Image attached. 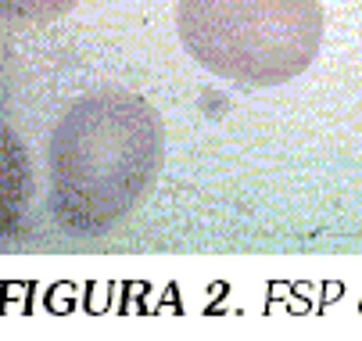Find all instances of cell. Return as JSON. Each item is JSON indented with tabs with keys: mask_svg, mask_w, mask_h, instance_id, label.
<instances>
[{
	"mask_svg": "<svg viewBox=\"0 0 362 341\" xmlns=\"http://www.w3.org/2000/svg\"><path fill=\"white\" fill-rule=\"evenodd\" d=\"M165 158L158 112L129 90H93L65 108L47 144L54 223L76 237L119 226L154 187Z\"/></svg>",
	"mask_w": 362,
	"mask_h": 341,
	"instance_id": "1",
	"label": "cell"
},
{
	"mask_svg": "<svg viewBox=\"0 0 362 341\" xmlns=\"http://www.w3.org/2000/svg\"><path fill=\"white\" fill-rule=\"evenodd\" d=\"M176 25L201 69L240 86L301 76L323 43L320 0H180Z\"/></svg>",
	"mask_w": 362,
	"mask_h": 341,
	"instance_id": "2",
	"label": "cell"
},
{
	"mask_svg": "<svg viewBox=\"0 0 362 341\" xmlns=\"http://www.w3.org/2000/svg\"><path fill=\"white\" fill-rule=\"evenodd\" d=\"M76 8V0H4V18L11 22H50Z\"/></svg>",
	"mask_w": 362,
	"mask_h": 341,
	"instance_id": "3",
	"label": "cell"
}]
</instances>
